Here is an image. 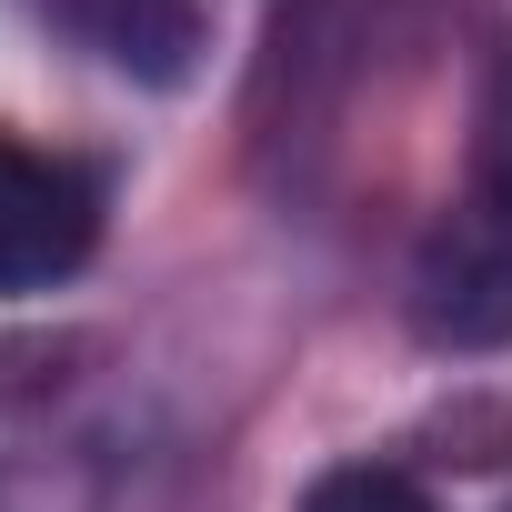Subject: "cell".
I'll return each mask as SVG.
<instances>
[{
  "instance_id": "obj_1",
  "label": "cell",
  "mask_w": 512,
  "mask_h": 512,
  "mask_svg": "<svg viewBox=\"0 0 512 512\" xmlns=\"http://www.w3.org/2000/svg\"><path fill=\"white\" fill-rule=\"evenodd\" d=\"M412 332L432 352H502L512 342V201L482 191L432 221L412 251Z\"/></svg>"
},
{
  "instance_id": "obj_2",
  "label": "cell",
  "mask_w": 512,
  "mask_h": 512,
  "mask_svg": "<svg viewBox=\"0 0 512 512\" xmlns=\"http://www.w3.org/2000/svg\"><path fill=\"white\" fill-rule=\"evenodd\" d=\"M101 241V191L81 161L0 131V292H61Z\"/></svg>"
},
{
  "instance_id": "obj_3",
  "label": "cell",
  "mask_w": 512,
  "mask_h": 512,
  "mask_svg": "<svg viewBox=\"0 0 512 512\" xmlns=\"http://www.w3.org/2000/svg\"><path fill=\"white\" fill-rule=\"evenodd\" d=\"M302 512H432V492H422L402 462H332V472L302 492Z\"/></svg>"
},
{
  "instance_id": "obj_4",
  "label": "cell",
  "mask_w": 512,
  "mask_h": 512,
  "mask_svg": "<svg viewBox=\"0 0 512 512\" xmlns=\"http://www.w3.org/2000/svg\"><path fill=\"white\" fill-rule=\"evenodd\" d=\"M492 191L512 201V81H502V111H492Z\"/></svg>"
}]
</instances>
